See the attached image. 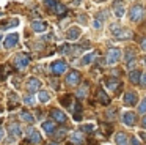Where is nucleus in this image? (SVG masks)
Segmentation results:
<instances>
[{
	"mask_svg": "<svg viewBox=\"0 0 146 145\" xmlns=\"http://www.w3.org/2000/svg\"><path fill=\"white\" fill-rule=\"evenodd\" d=\"M119 58H121V50L118 47H108L107 55H105V62L108 65H115L116 62H119Z\"/></svg>",
	"mask_w": 146,
	"mask_h": 145,
	"instance_id": "nucleus-1",
	"label": "nucleus"
},
{
	"mask_svg": "<svg viewBox=\"0 0 146 145\" xmlns=\"http://www.w3.org/2000/svg\"><path fill=\"white\" fill-rule=\"evenodd\" d=\"M50 71H52V74H55V76L63 74L64 71H68V63L64 62V60H57V62H54L50 65Z\"/></svg>",
	"mask_w": 146,
	"mask_h": 145,
	"instance_id": "nucleus-2",
	"label": "nucleus"
},
{
	"mask_svg": "<svg viewBox=\"0 0 146 145\" xmlns=\"http://www.w3.org/2000/svg\"><path fill=\"white\" fill-rule=\"evenodd\" d=\"M111 32H113V35H115V38L116 40H129L130 36H132V33H130L129 30H126V28H118V25L116 24H113L111 25Z\"/></svg>",
	"mask_w": 146,
	"mask_h": 145,
	"instance_id": "nucleus-3",
	"label": "nucleus"
},
{
	"mask_svg": "<svg viewBox=\"0 0 146 145\" xmlns=\"http://www.w3.org/2000/svg\"><path fill=\"white\" fill-rule=\"evenodd\" d=\"M30 63V57L27 54H17L14 57V66L17 69H25V66H29Z\"/></svg>",
	"mask_w": 146,
	"mask_h": 145,
	"instance_id": "nucleus-4",
	"label": "nucleus"
},
{
	"mask_svg": "<svg viewBox=\"0 0 146 145\" xmlns=\"http://www.w3.org/2000/svg\"><path fill=\"white\" fill-rule=\"evenodd\" d=\"M143 14H145V11H143V6L141 5H133L132 8H130V21L132 22H140L143 19Z\"/></svg>",
	"mask_w": 146,
	"mask_h": 145,
	"instance_id": "nucleus-5",
	"label": "nucleus"
},
{
	"mask_svg": "<svg viewBox=\"0 0 146 145\" xmlns=\"http://www.w3.org/2000/svg\"><path fill=\"white\" fill-rule=\"evenodd\" d=\"M27 90L30 91V93H33V91H38L39 88H41V81H39L38 77H30L29 81H27Z\"/></svg>",
	"mask_w": 146,
	"mask_h": 145,
	"instance_id": "nucleus-6",
	"label": "nucleus"
},
{
	"mask_svg": "<svg viewBox=\"0 0 146 145\" xmlns=\"http://www.w3.org/2000/svg\"><path fill=\"white\" fill-rule=\"evenodd\" d=\"M17 41H19V33H10L7 36V40H5L3 46L7 49H11V47H14L17 44Z\"/></svg>",
	"mask_w": 146,
	"mask_h": 145,
	"instance_id": "nucleus-7",
	"label": "nucleus"
},
{
	"mask_svg": "<svg viewBox=\"0 0 146 145\" xmlns=\"http://www.w3.org/2000/svg\"><path fill=\"white\" fill-rule=\"evenodd\" d=\"M137 101H138V95H137L135 91H127V93L124 95V104H126V106H135Z\"/></svg>",
	"mask_w": 146,
	"mask_h": 145,
	"instance_id": "nucleus-8",
	"label": "nucleus"
},
{
	"mask_svg": "<svg viewBox=\"0 0 146 145\" xmlns=\"http://www.w3.org/2000/svg\"><path fill=\"white\" fill-rule=\"evenodd\" d=\"M105 85H107V88L115 90L116 93L121 90V81H118L116 77H108L107 81H105Z\"/></svg>",
	"mask_w": 146,
	"mask_h": 145,
	"instance_id": "nucleus-9",
	"label": "nucleus"
},
{
	"mask_svg": "<svg viewBox=\"0 0 146 145\" xmlns=\"http://www.w3.org/2000/svg\"><path fill=\"white\" fill-rule=\"evenodd\" d=\"M80 82V72L79 71H69L66 76V84L68 85H77Z\"/></svg>",
	"mask_w": 146,
	"mask_h": 145,
	"instance_id": "nucleus-10",
	"label": "nucleus"
},
{
	"mask_svg": "<svg viewBox=\"0 0 146 145\" xmlns=\"http://www.w3.org/2000/svg\"><path fill=\"white\" fill-rule=\"evenodd\" d=\"M124 2L123 0H115V3H113V13H115V16L116 17H123L124 16Z\"/></svg>",
	"mask_w": 146,
	"mask_h": 145,
	"instance_id": "nucleus-11",
	"label": "nucleus"
},
{
	"mask_svg": "<svg viewBox=\"0 0 146 145\" xmlns=\"http://www.w3.org/2000/svg\"><path fill=\"white\" fill-rule=\"evenodd\" d=\"M27 137H29V140L32 142V144H39V142H41V136H39V132L36 131V129H33V128L27 129Z\"/></svg>",
	"mask_w": 146,
	"mask_h": 145,
	"instance_id": "nucleus-12",
	"label": "nucleus"
},
{
	"mask_svg": "<svg viewBox=\"0 0 146 145\" xmlns=\"http://www.w3.org/2000/svg\"><path fill=\"white\" fill-rule=\"evenodd\" d=\"M123 122H124V125H127V126H133L137 122V115L133 112H124L123 113Z\"/></svg>",
	"mask_w": 146,
	"mask_h": 145,
	"instance_id": "nucleus-13",
	"label": "nucleus"
},
{
	"mask_svg": "<svg viewBox=\"0 0 146 145\" xmlns=\"http://www.w3.org/2000/svg\"><path fill=\"white\" fill-rule=\"evenodd\" d=\"M50 117L54 118V122H57V123H61L63 125L64 122H66V115H64L61 110H58V109H54L50 112Z\"/></svg>",
	"mask_w": 146,
	"mask_h": 145,
	"instance_id": "nucleus-14",
	"label": "nucleus"
},
{
	"mask_svg": "<svg viewBox=\"0 0 146 145\" xmlns=\"http://www.w3.org/2000/svg\"><path fill=\"white\" fill-rule=\"evenodd\" d=\"M32 28H33V32H36V33H42V32L47 28V24H46L44 21H33L32 22Z\"/></svg>",
	"mask_w": 146,
	"mask_h": 145,
	"instance_id": "nucleus-15",
	"label": "nucleus"
},
{
	"mask_svg": "<svg viewBox=\"0 0 146 145\" xmlns=\"http://www.w3.org/2000/svg\"><path fill=\"white\" fill-rule=\"evenodd\" d=\"M79 36H80V28L79 27H71L69 30H68V33H66V38L69 41L79 40Z\"/></svg>",
	"mask_w": 146,
	"mask_h": 145,
	"instance_id": "nucleus-16",
	"label": "nucleus"
},
{
	"mask_svg": "<svg viewBox=\"0 0 146 145\" xmlns=\"http://www.w3.org/2000/svg\"><path fill=\"white\" fill-rule=\"evenodd\" d=\"M105 16H107V13H105V11H102V13H99V14L94 17V22H93V27H94L96 30L102 28V19H104Z\"/></svg>",
	"mask_w": 146,
	"mask_h": 145,
	"instance_id": "nucleus-17",
	"label": "nucleus"
},
{
	"mask_svg": "<svg viewBox=\"0 0 146 145\" xmlns=\"http://www.w3.org/2000/svg\"><path fill=\"white\" fill-rule=\"evenodd\" d=\"M98 99L101 101V103L104 104V106H107V104H110V98L107 96V93H105V91L102 90V88H99V90H98Z\"/></svg>",
	"mask_w": 146,
	"mask_h": 145,
	"instance_id": "nucleus-18",
	"label": "nucleus"
},
{
	"mask_svg": "<svg viewBox=\"0 0 146 145\" xmlns=\"http://www.w3.org/2000/svg\"><path fill=\"white\" fill-rule=\"evenodd\" d=\"M71 142L76 145H82L83 142H85V139H83V136L80 134V132H72L71 134Z\"/></svg>",
	"mask_w": 146,
	"mask_h": 145,
	"instance_id": "nucleus-19",
	"label": "nucleus"
},
{
	"mask_svg": "<svg viewBox=\"0 0 146 145\" xmlns=\"http://www.w3.org/2000/svg\"><path fill=\"white\" fill-rule=\"evenodd\" d=\"M116 144L118 145H129V137L124 132H118L116 134Z\"/></svg>",
	"mask_w": 146,
	"mask_h": 145,
	"instance_id": "nucleus-20",
	"label": "nucleus"
},
{
	"mask_svg": "<svg viewBox=\"0 0 146 145\" xmlns=\"http://www.w3.org/2000/svg\"><path fill=\"white\" fill-rule=\"evenodd\" d=\"M55 122H44L42 123V129H44L47 134H52V132H55Z\"/></svg>",
	"mask_w": 146,
	"mask_h": 145,
	"instance_id": "nucleus-21",
	"label": "nucleus"
},
{
	"mask_svg": "<svg viewBox=\"0 0 146 145\" xmlns=\"http://www.w3.org/2000/svg\"><path fill=\"white\" fill-rule=\"evenodd\" d=\"M19 117H21V120H24V122H27V123H35V117L30 112H27V110H22Z\"/></svg>",
	"mask_w": 146,
	"mask_h": 145,
	"instance_id": "nucleus-22",
	"label": "nucleus"
},
{
	"mask_svg": "<svg viewBox=\"0 0 146 145\" xmlns=\"http://www.w3.org/2000/svg\"><path fill=\"white\" fill-rule=\"evenodd\" d=\"M130 81H132V84H140V79H141V72L138 71V69H135V71L130 72Z\"/></svg>",
	"mask_w": 146,
	"mask_h": 145,
	"instance_id": "nucleus-23",
	"label": "nucleus"
},
{
	"mask_svg": "<svg viewBox=\"0 0 146 145\" xmlns=\"http://www.w3.org/2000/svg\"><path fill=\"white\" fill-rule=\"evenodd\" d=\"M86 93H88V84H83V87H80L79 90H77V98H85Z\"/></svg>",
	"mask_w": 146,
	"mask_h": 145,
	"instance_id": "nucleus-24",
	"label": "nucleus"
},
{
	"mask_svg": "<svg viewBox=\"0 0 146 145\" xmlns=\"http://www.w3.org/2000/svg\"><path fill=\"white\" fill-rule=\"evenodd\" d=\"M94 58H96V52H90V54H86V55L83 57V60H82V65H88V63H91Z\"/></svg>",
	"mask_w": 146,
	"mask_h": 145,
	"instance_id": "nucleus-25",
	"label": "nucleus"
},
{
	"mask_svg": "<svg viewBox=\"0 0 146 145\" xmlns=\"http://www.w3.org/2000/svg\"><path fill=\"white\" fill-rule=\"evenodd\" d=\"M10 132L11 134H14V137H19L21 136V128L17 123H13V125H10Z\"/></svg>",
	"mask_w": 146,
	"mask_h": 145,
	"instance_id": "nucleus-26",
	"label": "nucleus"
},
{
	"mask_svg": "<svg viewBox=\"0 0 146 145\" xmlns=\"http://www.w3.org/2000/svg\"><path fill=\"white\" fill-rule=\"evenodd\" d=\"M133 60H135V52H133L132 49H126V62L130 65Z\"/></svg>",
	"mask_w": 146,
	"mask_h": 145,
	"instance_id": "nucleus-27",
	"label": "nucleus"
},
{
	"mask_svg": "<svg viewBox=\"0 0 146 145\" xmlns=\"http://www.w3.org/2000/svg\"><path fill=\"white\" fill-rule=\"evenodd\" d=\"M54 13H55V14H58V16L64 14V13H66V6H63V5H60V3H57V5H55V8H54Z\"/></svg>",
	"mask_w": 146,
	"mask_h": 145,
	"instance_id": "nucleus-28",
	"label": "nucleus"
},
{
	"mask_svg": "<svg viewBox=\"0 0 146 145\" xmlns=\"http://www.w3.org/2000/svg\"><path fill=\"white\" fill-rule=\"evenodd\" d=\"M38 98H39V101H41V103H47V101L50 99V95H49L47 91H39Z\"/></svg>",
	"mask_w": 146,
	"mask_h": 145,
	"instance_id": "nucleus-29",
	"label": "nucleus"
},
{
	"mask_svg": "<svg viewBox=\"0 0 146 145\" xmlns=\"http://www.w3.org/2000/svg\"><path fill=\"white\" fill-rule=\"evenodd\" d=\"M24 103L29 104V106H35L36 99H35V96H32V95H27V96H24Z\"/></svg>",
	"mask_w": 146,
	"mask_h": 145,
	"instance_id": "nucleus-30",
	"label": "nucleus"
},
{
	"mask_svg": "<svg viewBox=\"0 0 146 145\" xmlns=\"http://www.w3.org/2000/svg\"><path fill=\"white\" fill-rule=\"evenodd\" d=\"M64 136H66V129H58L57 132H55V139L57 140H61V139H64Z\"/></svg>",
	"mask_w": 146,
	"mask_h": 145,
	"instance_id": "nucleus-31",
	"label": "nucleus"
},
{
	"mask_svg": "<svg viewBox=\"0 0 146 145\" xmlns=\"http://www.w3.org/2000/svg\"><path fill=\"white\" fill-rule=\"evenodd\" d=\"M17 24H19V21H17V19H13V21H10L8 24H3V25H2V28H11V27H16Z\"/></svg>",
	"mask_w": 146,
	"mask_h": 145,
	"instance_id": "nucleus-32",
	"label": "nucleus"
},
{
	"mask_svg": "<svg viewBox=\"0 0 146 145\" xmlns=\"http://www.w3.org/2000/svg\"><path fill=\"white\" fill-rule=\"evenodd\" d=\"M138 112H140V113H143V115H145V113H146V98H145V99L141 101V103H140Z\"/></svg>",
	"mask_w": 146,
	"mask_h": 145,
	"instance_id": "nucleus-33",
	"label": "nucleus"
},
{
	"mask_svg": "<svg viewBox=\"0 0 146 145\" xmlns=\"http://www.w3.org/2000/svg\"><path fill=\"white\" fill-rule=\"evenodd\" d=\"M94 129V126L93 125H83V126H80V131H83V132H90V131H93Z\"/></svg>",
	"mask_w": 146,
	"mask_h": 145,
	"instance_id": "nucleus-34",
	"label": "nucleus"
},
{
	"mask_svg": "<svg viewBox=\"0 0 146 145\" xmlns=\"http://www.w3.org/2000/svg\"><path fill=\"white\" fill-rule=\"evenodd\" d=\"M44 5L54 9V8H55V5H57V0H44Z\"/></svg>",
	"mask_w": 146,
	"mask_h": 145,
	"instance_id": "nucleus-35",
	"label": "nucleus"
},
{
	"mask_svg": "<svg viewBox=\"0 0 146 145\" xmlns=\"http://www.w3.org/2000/svg\"><path fill=\"white\" fill-rule=\"evenodd\" d=\"M61 104H64V106H71V95H66L64 98H61Z\"/></svg>",
	"mask_w": 146,
	"mask_h": 145,
	"instance_id": "nucleus-36",
	"label": "nucleus"
},
{
	"mask_svg": "<svg viewBox=\"0 0 146 145\" xmlns=\"http://www.w3.org/2000/svg\"><path fill=\"white\" fill-rule=\"evenodd\" d=\"M140 85L146 87V72H145V74H141V79H140Z\"/></svg>",
	"mask_w": 146,
	"mask_h": 145,
	"instance_id": "nucleus-37",
	"label": "nucleus"
},
{
	"mask_svg": "<svg viewBox=\"0 0 146 145\" xmlns=\"http://www.w3.org/2000/svg\"><path fill=\"white\" fill-rule=\"evenodd\" d=\"M130 144H132V145H141V144L138 142V139H137V137H132V139H130Z\"/></svg>",
	"mask_w": 146,
	"mask_h": 145,
	"instance_id": "nucleus-38",
	"label": "nucleus"
},
{
	"mask_svg": "<svg viewBox=\"0 0 146 145\" xmlns=\"http://www.w3.org/2000/svg\"><path fill=\"white\" fill-rule=\"evenodd\" d=\"M141 49H146V36L141 38Z\"/></svg>",
	"mask_w": 146,
	"mask_h": 145,
	"instance_id": "nucleus-39",
	"label": "nucleus"
},
{
	"mask_svg": "<svg viewBox=\"0 0 146 145\" xmlns=\"http://www.w3.org/2000/svg\"><path fill=\"white\" fill-rule=\"evenodd\" d=\"M141 126H143V128L146 129V115L143 117V120H141Z\"/></svg>",
	"mask_w": 146,
	"mask_h": 145,
	"instance_id": "nucleus-40",
	"label": "nucleus"
},
{
	"mask_svg": "<svg viewBox=\"0 0 146 145\" xmlns=\"http://www.w3.org/2000/svg\"><path fill=\"white\" fill-rule=\"evenodd\" d=\"M5 137V131H3V129H2V128H0V140H2V139H3Z\"/></svg>",
	"mask_w": 146,
	"mask_h": 145,
	"instance_id": "nucleus-41",
	"label": "nucleus"
},
{
	"mask_svg": "<svg viewBox=\"0 0 146 145\" xmlns=\"http://www.w3.org/2000/svg\"><path fill=\"white\" fill-rule=\"evenodd\" d=\"M140 136H141V139H143V140L146 142V132H141V134H140Z\"/></svg>",
	"mask_w": 146,
	"mask_h": 145,
	"instance_id": "nucleus-42",
	"label": "nucleus"
},
{
	"mask_svg": "<svg viewBox=\"0 0 146 145\" xmlns=\"http://www.w3.org/2000/svg\"><path fill=\"white\" fill-rule=\"evenodd\" d=\"M2 38H3V36H2V33H0V41H2Z\"/></svg>",
	"mask_w": 146,
	"mask_h": 145,
	"instance_id": "nucleus-43",
	"label": "nucleus"
},
{
	"mask_svg": "<svg viewBox=\"0 0 146 145\" xmlns=\"http://www.w3.org/2000/svg\"><path fill=\"white\" fill-rule=\"evenodd\" d=\"M49 145H57V144H49Z\"/></svg>",
	"mask_w": 146,
	"mask_h": 145,
	"instance_id": "nucleus-44",
	"label": "nucleus"
},
{
	"mask_svg": "<svg viewBox=\"0 0 146 145\" xmlns=\"http://www.w3.org/2000/svg\"><path fill=\"white\" fill-rule=\"evenodd\" d=\"M98 2H104V0H98Z\"/></svg>",
	"mask_w": 146,
	"mask_h": 145,
	"instance_id": "nucleus-45",
	"label": "nucleus"
},
{
	"mask_svg": "<svg viewBox=\"0 0 146 145\" xmlns=\"http://www.w3.org/2000/svg\"><path fill=\"white\" fill-rule=\"evenodd\" d=\"M145 63H146V57H145Z\"/></svg>",
	"mask_w": 146,
	"mask_h": 145,
	"instance_id": "nucleus-46",
	"label": "nucleus"
}]
</instances>
